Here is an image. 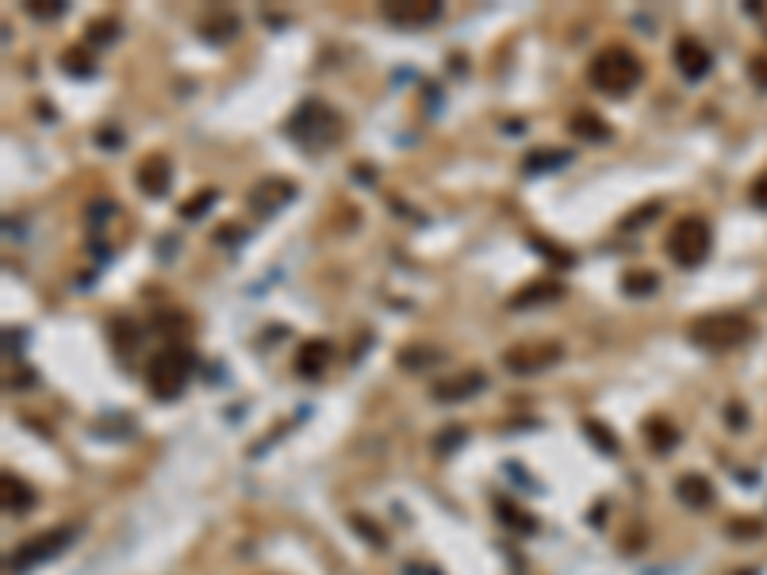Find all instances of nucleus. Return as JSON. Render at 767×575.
<instances>
[{"label": "nucleus", "instance_id": "nucleus-1", "mask_svg": "<svg viewBox=\"0 0 767 575\" xmlns=\"http://www.w3.org/2000/svg\"><path fill=\"white\" fill-rule=\"evenodd\" d=\"M196 372V353L185 342H169L165 349H158L150 361H146V388L154 399H177L185 395L188 380Z\"/></svg>", "mask_w": 767, "mask_h": 575}, {"label": "nucleus", "instance_id": "nucleus-2", "mask_svg": "<svg viewBox=\"0 0 767 575\" xmlns=\"http://www.w3.org/2000/svg\"><path fill=\"white\" fill-rule=\"evenodd\" d=\"M641 77H645V66L629 46H606L587 62V81L603 96H626L641 85Z\"/></svg>", "mask_w": 767, "mask_h": 575}, {"label": "nucleus", "instance_id": "nucleus-3", "mask_svg": "<svg viewBox=\"0 0 767 575\" xmlns=\"http://www.w3.org/2000/svg\"><path fill=\"white\" fill-rule=\"evenodd\" d=\"M756 326L741 311H706L687 326V342H695L706 353H729L741 349L744 342H752Z\"/></svg>", "mask_w": 767, "mask_h": 575}, {"label": "nucleus", "instance_id": "nucleus-4", "mask_svg": "<svg viewBox=\"0 0 767 575\" xmlns=\"http://www.w3.org/2000/svg\"><path fill=\"white\" fill-rule=\"evenodd\" d=\"M284 131H288L292 142H300L303 150H311V154L315 150H330L342 138V115L334 112V108H326L323 100H303Z\"/></svg>", "mask_w": 767, "mask_h": 575}, {"label": "nucleus", "instance_id": "nucleus-5", "mask_svg": "<svg viewBox=\"0 0 767 575\" xmlns=\"http://www.w3.org/2000/svg\"><path fill=\"white\" fill-rule=\"evenodd\" d=\"M664 250H668V257L679 269H698L710 257V250H714V230H710V223L702 215H683L668 230Z\"/></svg>", "mask_w": 767, "mask_h": 575}, {"label": "nucleus", "instance_id": "nucleus-6", "mask_svg": "<svg viewBox=\"0 0 767 575\" xmlns=\"http://www.w3.org/2000/svg\"><path fill=\"white\" fill-rule=\"evenodd\" d=\"M73 537H77V526H54L35 533V537H27L24 545H16V549L8 552V572H27V568H35L43 560H54L58 552L70 549Z\"/></svg>", "mask_w": 767, "mask_h": 575}, {"label": "nucleus", "instance_id": "nucleus-7", "mask_svg": "<svg viewBox=\"0 0 767 575\" xmlns=\"http://www.w3.org/2000/svg\"><path fill=\"white\" fill-rule=\"evenodd\" d=\"M503 368L514 376H537V372H549L553 365L564 361V345L560 342H518L511 349H503Z\"/></svg>", "mask_w": 767, "mask_h": 575}, {"label": "nucleus", "instance_id": "nucleus-8", "mask_svg": "<svg viewBox=\"0 0 767 575\" xmlns=\"http://www.w3.org/2000/svg\"><path fill=\"white\" fill-rule=\"evenodd\" d=\"M380 12L396 27H426L442 16V4L438 0H384Z\"/></svg>", "mask_w": 767, "mask_h": 575}, {"label": "nucleus", "instance_id": "nucleus-9", "mask_svg": "<svg viewBox=\"0 0 767 575\" xmlns=\"http://www.w3.org/2000/svg\"><path fill=\"white\" fill-rule=\"evenodd\" d=\"M488 388V376H484V368H465V372H457V376H449V380H438L430 395L438 399V403H461L468 395H476V391Z\"/></svg>", "mask_w": 767, "mask_h": 575}, {"label": "nucleus", "instance_id": "nucleus-10", "mask_svg": "<svg viewBox=\"0 0 767 575\" xmlns=\"http://www.w3.org/2000/svg\"><path fill=\"white\" fill-rule=\"evenodd\" d=\"M672 58H675V66H679V73H683L687 81H702V77L710 73V66H714L710 50L698 43V39H691V35H683V39L675 43Z\"/></svg>", "mask_w": 767, "mask_h": 575}, {"label": "nucleus", "instance_id": "nucleus-11", "mask_svg": "<svg viewBox=\"0 0 767 575\" xmlns=\"http://www.w3.org/2000/svg\"><path fill=\"white\" fill-rule=\"evenodd\" d=\"M139 188L146 196H165L169 192V181H173V161L165 158V154H146L139 161Z\"/></svg>", "mask_w": 767, "mask_h": 575}, {"label": "nucleus", "instance_id": "nucleus-12", "mask_svg": "<svg viewBox=\"0 0 767 575\" xmlns=\"http://www.w3.org/2000/svg\"><path fill=\"white\" fill-rule=\"evenodd\" d=\"M330 357H334V345L326 342V338H307L296 349V372H300L303 380H319L326 365H330Z\"/></svg>", "mask_w": 767, "mask_h": 575}, {"label": "nucleus", "instance_id": "nucleus-13", "mask_svg": "<svg viewBox=\"0 0 767 575\" xmlns=\"http://www.w3.org/2000/svg\"><path fill=\"white\" fill-rule=\"evenodd\" d=\"M288 200H296V184L280 181V177H273V181H261L254 192H250V207H254L257 215H273V211H280Z\"/></svg>", "mask_w": 767, "mask_h": 575}, {"label": "nucleus", "instance_id": "nucleus-14", "mask_svg": "<svg viewBox=\"0 0 767 575\" xmlns=\"http://www.w3.org/2000/svg\"><path fill=\"white\" fill-rule=\"evenodd\" d=\"M560 296H564V284H560V280H534V284L518 288V292L507 299V307H511V311H530V307H541V303H557Z\"/></svg>", "mask_w": 767, "mask_h": 575}, {"label": "nucleus", "instance_id": "nucleus-15", "mask_svg": "<svg viewBox=\"0 0 767 575\" xmlns=\"http://www.w3.org/2000/svg\"><path fill=\"white\" fill-rule=\"evenodd\" d=\"M572 150H560V146H545V150H530L522 158V173H553V169H564L572 165Z\"/></svg>", "mask_w": 767, "mask_h": 575}, {"label": "nucleus", "instance_id": "nucleus-16", "mask_svg": "<svg viewBox=\"0 0 767 575\" xmlns=\"http://www.w3.org/2000/svg\"><path fill=\"white\" fill-rule=\"evenodd\" d=\"M0 487H4V510H8V514H27V510L35 506V491H31L20 476L4 472V476H0Z\"/></svg>", "mask_w": 767, "mask_h": 575}, {"label": "nucleus", "instance_id": "nucleus-17", "mask_svg": "<svg viewBox=\"0 0 767 575\" xmlns=\"http://www.w3.org/2000/svg\"><path fill=\"white\" fill-rule=\"evenodd\" d=\"M675 495H679L687 506H695V510L714 503V487H710L706 476H698V472H691V476H679V483H675Z\"/></svg>", "mask_w": 767, "mask_h": 575}, {"label": "nucleus", "instance_id": "nucleus-18", "mask_svg": "<svg viewBox=\"0 0 767 575\" xmlns=\"http://www.w3.org/2000/svg\"><path fill=\"white\" fill-rule=\"evenodd\" d=\"M568 127H572V135L583 138V142H606V138H610V123H606L599 112H587V108H580V112L572 115Z\"/></svg>", "mask_w": 767, "mask_h": 575}, {"label": "nucleus", "instance_id": "nucleus-19", "mask_svg": "<svg viewBox=\"0 0 767 575\" xmlns=\"http://www.w3.org/2000/svg\"><path fill=\"white\" fill-rule=\"evenodd\" d=\"M645 441H649L652 453H672L675 445H679V430H675L668 418L652 414V418H645Z\"/></svg>", "mask_w": 767, "mask_h": 575}, {"label": "nucleus", "instance_id": "nucleus-20", "mask_svg": "<svg viewBox=\"0 0 767 575\" xmlns=\"http://www.w3.org/2000/svg\"><path fill=\"white\" fill-rule=\"evenodd\" d=\"M200 35L211 39V43H227V39L238 35V16H231V12H211L208 20H200Z\"/></svg>", "mask_w": 767, "mask_h": 575}, {"label": "nucleus", "instance_id": "nucleus-21", "mask_svg": "<svg viewBox=\"0 0 767 575\" xmlns=\"http://www.w3.org/2000/svg\"><path fill=\"white\" fill-rule=\"evenodd\" d=\"M139 342H142L139 322L127 319V315H119V319H112V345H116L119 357H127V353H131V349H135Z\"/></svg>", "mask_w": 767, "mask_h": 575}, {"label": "nucleus", "instance_id": "nucleus-22", "mask_svg": "<svg viewBox=\"0 0 767 575\" xmlns=\"http://www.w3.org/2000/svg\"><path fill=\"white\" fill-rule=\"evenodd\" d=\"M656 288H660V273H652V269H633V273L622 276V292L633 299L652 296Z\"/></svg>", "mask_w": 767, "mask_h": 575}, {"label": "nucleus", "instance_id": "nucleus-23", "mask_svg": "<svg viewBox=\"0 0 767 575\" xmlns=\"http://www.w3.org/2000/svg\"><path fill=\"white\" fill-rule=\"evenodd\" d=\"M442 361V349L434 345H407L399 349V365L403 368H426V365H438Z\"/></svg>", "mask_w": 767, "mask_h": 575}, {"label": "nucleus", "instance_id": "nucleus-24", "mask_svg": "<svg viewBox=\"0 0 767 575\" xmlns=\"http://www.w3.org/2000/svg\"><path fill=\"white\" fill-rule=\"evenodd\" d=\"M495 510H499V518H503V522H514V529H518V533H534V529H537L534 514L518 510L514 503H503V499H499V503H495Z\"/></svg>", "mask_w": 767, "mask_h": 575}, {"label": "nucleus", "instance_id": "nucleus-25", "mask_svg": "<svg viewBox=\"0 0 767 575\" xmlns=\"http://www.w3.org/2000/svg\"><path fill=\"white\" fill-rule=\"evenodd\" d=\"M215 200H219V192H215V188H204V192H196L192 200H185V204H181V219H200V215H208Z\"/></svg>", "mask_w": 767, "mask_h": 575}, {"label": "nucleus", "instance_id": "nucleus-26", "mask_svg": "<svg viewBox=\"0 0 767 575\" xmlns=\"http://www.w3.org/2000/svg\"><path fill=\"white\" fill-rule=\"evenodd\" d=\"M24 8H27V16H35V20H54V16H62L70 4H66V0H47V4H43V0H27Z\"/></svg>", "mask_w": 767, "mask_h": 575}, {"label": "nucleus", "instance_id": "nucleus-27", "mask_svg": "<svg viewBox=\"0 0 767 575\" xmlns=\"http://www.w3.org/2000/svg\"><path fill=\"white\" fill-rule=\"evenodd\" d=\"M583 430L591 434V441H595L603 453H618V441L610 437V430H606L603 422H595V418H583Z\"/></svg>", "mask_w": 767, "mask_h": 575}, {"label": "nucleus", "instance_id": "nucleus-28", "mask_svg": "<svg viewBox=\"0 0 767 575\" xmlns=\"http://www.w3.org/2000/svg\"><path fill=\"white\" fill-rule=\"evenodd\" d=\"M664 211V204L660 200H649L645 207H637V211H629L626 219H622V230H637V227H645L652 215H660Z\"/></svg>", "mask_w": 767, "mask_h": 575}, {"label": "nucleus", "instance_id": "nucleus-29", "mask_svg": "<svg viewBox=\"0 0 767 575\" xmlns=\"http://www.w3.org/2000/svg\"><path fill=\"white\" fill-rule=\"evenodd\" d=\"M62 62H66V73H81V77H89V73H93V62H89V54H85V50H66V54H62Z\"/></svg>", "mask_w": 767, "mask_h": 575}, {"label": "nucleus", "instance_id": "nucleus-30", "mask_svg": "<svg viewBox=\"0 0 767 575\" xmlns=\"http://www.w3.org/2000/svg\"><path fill=\"white\" fill-rule=\"evenodd\" d=\"M116 31H119V23H116V20H96V23H89V39H93V43H116Z\"/></svg>", "mask_w": 767, "mask_h": 575}, {"label": "nucleus", "instance_id": "nucleus-31", "mask_svg": "<svg viewBox=\"0 0 767 575\" xmlns=\"http://www.w3.org/2000/svg\"><path fill=\"white\" fill-rule=\"evenodd\" d=\"M530 246H534V250H541V253H545V257H549V261H557V265H572V261H576V257H572V253H557L560 246H553V242H545V238H537V234H534V238H530Z\"/></svg>", "mask_w": 767, "mask_h": 575}, {"label": "nucleus", "instance_id": "nucleus-32", "mask_svg": "<svg viewBox=\"0 0 767 575\" xmlns=\"http://www.w3.org/2000/svg\"><path fill=\"white\" fill-rule=\"evenodd\" d=\"M748 73H752V81H756V85H764L767 89V54H756V58L748 62Z\"/></svg>", "mask_w": 767, "mask_h": 575}, {"label": "nucleus", "instance_id": "nucleus-33", "mask_svg": "<svg viewBox=\"0 0 767 575\" xmlns=\"http://www.w3.org/2000/svg\"><path fill=\"white\" fill-rule=\"evenodd\" d=\"M752 204L764 207V211H767V173L756 184H752Z\"/></svg>", "mask_w": 767, "mask_h": 575}, {"label": "nucleus", "instance_id": "nucleus-34", "mask_svg": "<svg viewBox=\"0 0 767 575\" xmlns=\"http://www.w3.org/2000/svg\"><path fill=\"white\" fill-rule=\"evenodd\" d=\"M96 146H112L116 150V146H123V135L119 131H96Z\"/></svg>", "mask_w": 767, "mask_h": 575}]
</instances>
